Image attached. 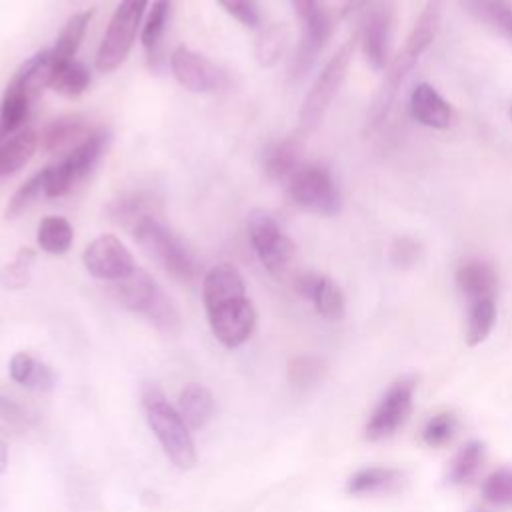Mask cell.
Masks as SVG:
<instances>
[{
	"label": "cell",
	"mask_w": 512,
	"mask_h": 512,
	"mask_svg": "<svg viewBox=\"0 0 512 512\" xmlns=\"http://www.w3.org/2000/svg\"><path fill=\"white\" fill-rule=\"evenodd\" d=\"M202 298L212 334L226 348L244 344L256 326V310L240 270L230 262L212 266L202 280Z\"/></svg>",
	"instance_id": "1"
},
{
	"label": "cell",
	"mask_w": 512,
	"mask_h": 512,
	"mask_svg": "<svg viewBox=\"0 0 512 512\" xmlns=\"http://www.w3.org/2000/svg\"><path fill=\"white\" fill-rule=\"evenodd\" d=\"M446 4H448V0H428L424 4L402 50L388 62V66L384 70L386 74H384V78L370 102V108L366 112V126H364L366 132H374L386 120L402 82L406 80L410 70L416 66L420 56L434 42L438 30H440V22H442Z\"/></svg>",
	"instance_id": "2"
},
{
	"label": "cell",
	"mask_w": 512,
	"mask_h": 512,
	"mask_svg": "<svg viewBox=\"0 0 512 512\" xmlns=\"http://www.w3.org/2000/svg\"><path fill=\"white\" fill-rule=\"evenodd\" d=\"M142 406L146 410L148 426L158 438L166 456L182 470L196 464V446L190 436V428L174 406L168 404L162 390L154 384L142 388Z\"/></svg>",
	"instance_id": "3"
},
{
	"label": "cell",
	"mask_w": 512,
	"mask_h": 512,
	"mask_svg": "<svg viewBox=\"0 0 512 512\" xmlns=\"http://www.w3.org/2000/svg\"><path fill=\"white\" fill-rule=\"evenodd\" d=\"M110 292L124 308L144 316L158 330L166 334L180 330L182 320L176 306L148 272L136 268L130 276L112 282Z\"/></svg>",
	"instance_id": "4"
},
{
	"label": "cell",
	"mask_w": 512,
	"mask_h": 512,
	"mask_svg": "<svg viewBox=\"0 0 512 512\" xmlns=\"http://www.w3.org/2000/svg\"><path fill=\"white\" fill-rule=\"evenodd\" d=\"M132 236L136 244L176 280L190 282L198 276V260L192 250L154 216L142 218L132 228Z\"/></svg>",
	"instance_id": "5"
},
{
	"label": "cell",
	"mask_w": 512,
	"mask_h": 512,
	"mask_svg": "<svg viewBox=\"0 0 512 512\" xmlns=\"http://www.w3.org/2000/svg\"><path fill=\"white\" fill-rule=\"evenodd\" d=\"M358 46V32L348 38L332 56L330 60L326 62V66L322 68V72L316 76L312 88L308 90L302 106H300V114H298V120H300V130L302 132H310L314 130L326 110L330 108L332 100L336 98L340 86L344 84L346 80V74H348V66L352 62V56H354V50Z\"/></svg>",
	"instance_id": "6"
},
{
	"label": "cell",
	"mask_w": 512,
	"mask_h": 512,
	"mask_svg": "<svg viewBox=\"0 0 512 512\" xmlns=\"http://www.w3.org/2000/svg\"><path fill=\"white\" fill-rule=\"evenodd\" d=\"M246 230L260 264L274 278H284L294 262L296 246L280 222L270 212L254 208L248 212Z\"/></svg>",
	"instance_id": "7"
},
{
	"label": "cell",
	"mask_w": 512,
	"mask_h": 512,
	"mask_svg": "<svg viewBox=\"0 0 512 512\" xmlns=\"http://www.w3.org/2000/svg\"><path fill=\"white\" fill-rule=\"evenodd\" d=\"M108 140L110 136L104 128H94L74 150L60 156L56 164L46 166V198H60L70 192L74 184L84 180L106 152Z\"/></svg>",
	"instance_id": "8"
},
{
	"label": "cell",
	"mask_w": 512,
	"mask_h": 512,
	"mask_svg": "<svg viewBox=\"0 0 512 512\" xmlns=\"http://www.w3.org/2000/svg\"><path fill=\"white\" fill-rule=\"evenodd\" d=\"M146 6L148 0H122L116 6L96 52L94 66L98 72H112L126 60L140 30Z\"/></svg>",
	"instance_id": "9"
},
{
	"label": "cell",
	"mask_w": 512,
	"mask_h": 512,
	"mask_svg": "<svg viewBox=\"0 0 512 512\" xmlns=\"http://www.w3.org/2000/svg\"><path fill=\"white\" fill-rule=\"evenodd\" d=\"M288 194L296 206L318 216H336L342 210L340 188L322 164H302L288 182Z\"/></svg>",
	"instance_id": "10"
},
{
	"label": "cell",
	"mask_w": 512,
	"mask_h": 512,
	"mask_svg": "<svg viewBox=\"0 0 512 512\" xmlns=\"http://www.w3.org/2000/svg\"><path fill=\"white\" fill-rule=\"evenodd\" d=\"M170 70L182 88L196 94L214 92L228 86V74L220 66L182 44L170 54Z\"/></svg>",
	"instance_id": "11"
},
{
	"label": "cell",
	"mask_w": 512,
	"mask_h": 512,
	"mask_svg": "<svg viewBox=\"0 0 512 512\" xmlns=\"http://www.w3.org/2000/svg\"><path fill=\"white\" fill-rule=\"evenodd\" d=\"M416 388V380L412 376H404L396 380L378 406L374 408L368 424H366V438L368 440H382L392 436L410 416L412 410V394Z\"/></svg>",
	"instance_id": "12"
},
{
	"label": "cell",
	"mask_w": 512,
	"mask_h": 512,
	"mask_svg": "<svg viewBox=\"0 0 512 512\" xmlns=\"http://www.w3.org/2000/svg\"><path fill=\"white\" fill-rule=\"evenodd\" d=\"M82 264L94 278L108 282L122 280L136 270L130 250L112 234L94 238L82 252Z\"/></svg>",
	"instance_id": "13"
},
{
	"label": "cell",
	"mask_w": 512,
	"mask_h": 512,
	"mask_svg": "<svg viewBox=\"0 0 512 512\" xmlns=\"http://www.w3.org/2000/svg\"><path fill=\"white\" fill-rule=\"evenodd\" d=\"M390 42H392V8L376 6L366 16L362 28L358 30V44L366 64L374 70H386L390 62Z\"/></svg>",
	"instance_id": "14"
},
{
	"label": "cell",
	"mask_w": 512,
	"mask_h": 512,
	"mask_svg": "<svg viewBox=\"0 0 512 512\" xmlns=\"http://www.w3.org/2000/svg\"><path fill=\"white\" fill-rule=\"evenodd\" d=\"M294 290L304 300H310L322 318L334 322L344 316V308H346L344 294L332 278H328L320 272L308 270V272H302L296 276Z\"/></svg>",
	"instance_id": "15"
},
{
	"label": "cell",
	"mask_w": 512,
	"mask_h": 512,
	"mask_svg": "<svg viewBox=\"0 0 512 512\" xmlns=\"http://www.w3.org/2000/svg\"><path fill=\"white\" fill-rule=\"evenodd\" d=\"M408 110H410V116L426 128L448 130L454 124L452 106L428 82H420V84L414 86V90L410 92Z\"/></svg>",
	"instance_id": "16"
},
{
	"label": "cell",
	"mask_w": 512,
	"mask_h": 512,
	"mask_svg": "<svg viewBox=\"0 0 512 512\" xmlns=\"http://www.w3.org/2000/svg\"><path fill=\"white\" fill-rule=\"evenodd\" d=\"M92 130L94 128L88 126V120L82 114L58 116L38 134L40 146L50 154L64 156L84 142Z\"/></svg>",
	"instance_id": "17"
},
{
	"label": "cell",
	"mask_w": 512,
	"mask_h": 512,
	"mask_svg": "<svg viewBox=\"0 0 512 512\" xmlns=\"http://www.w3.org/2000/svg\"><path fill=\"white\" fill-rule=\"evenodd\" d=\"M302 166V140L290 136L278 142H272L262 152V170L264 176L272 182H290L296 170Z\"/></svg>",
	"instance_id": "18"
},
{
	"label": "cell",
	"mask_w": 512,
	"mask_h": 512,
	"mask_svg": "<svg viewBox=\"0 0 512 512\" xmlns=\"http://www.w3.org/2000/svg\"><path fill=\"white\" fill-rule=\"evenodd\" d=\"M330 32H332V20L330 18L302 26V36L298 40L296 52H294L292 62H290V76L294 80L302 78L312 68V64L316 62L318 54L322 52Z\"/></svg>",
	"instance_id": "19"
},
{
	"label": "cell",
	"mask_w": 512,
	"mask_h": 512,
	"mask_svg": "<svg viewBox=\"0 0 512 512\" xmlns=\"http://www.w3.org/2000/svg\"><path fill=\"white\" fill-rule=\"evenodd\" d=\"M456 286L468 304L482 298H494L496 272L488 262L470 260L456 270Z\"/></svg>",
	"instance_id": "20"
},
{
	"label": "cell",
	"mask_w": 512,
	"mask_h": 512,
	"mask_svg": "<svg viewBox=\"0 0 512 512\" xmlns=\"http://www.w3.org/2000/svg\"><path fill=\"white\" fill-rule=\"evenodd\" d=\"M30 102L32 96L22 86H18L14 80L6 84L0 102V142L26 128L30 116Z\"/></svg>",
	"instance_id": "21"
},
{
	"label": "cell",
	"mask_w": 512,
	"mask_h": 512,
	"mask_svg": "<svg viewBox=\"0 0 512 512\" xmlns=\"http://www.w3.org/2000/svg\"><path fill=\"white\" fill-rule=\"evenodd\" d=\"M40 146V136L32 128H22L20 132L4 138L0 142V178L10 176L24 168Z\"/></svg>",
	"instance_id": "22"
},
{
	"label": "cell",
	"mask_w": 512,
	"mask_h": 512,
	"mask_svg": "<svg viewBox=\"0 0 512 512\" xmlns=\"http://www.w3.org/2000/svg\"><path fill=\"white\" fill-rule=\"evenodd\" d=\"M170 10H172V0H154L150 12L146 16V22L142 24L140 40L148 54L150 68H154V70H158L160 62H162V56H160L162 38H164L168 20H170Z\"/></svg>",
	"instance_id": "23"
},
{
	"label": "cell",
	"mask_w": 512,
	"mask_h": 512,
	"mask_svg": "<svg viewBox=\"0 0 512 512\" xmlns=\"http://www.w3.org/2000/svg\"><path fill=\"white\" fill-rule=\"evenodd\" d=\"M178 414L182 416L188 428H204L214 414V398L210 390L196 382L186 384L178 396Z\"/></svg>",
	"instance_id": "24"
},
{
	"label": "cell",
	"mask_w": 512,
	"mask_h": 512,
	"mask_svg": "<svg viewBox=\"0 0 512 512\" xmlns=\"http://www.w3.org/2000/svg\"><path fill=\"white\" fill-rule=\"evenodd\" d=\"M54 66H56V60L52 56V50L48 48V50L36 52L28 60H24V64L14 72L12 80L34 98L38 92L48 88Z\"/></svg>",
	"instance_id": "25"
},
{
	"label": "cell",
	"mask_w": 512,
	"mask_h": 512,
	"mask_svg": "<svg viewBox=\"0 0 512 512\" xmlns=\"http://www.w3.org/2000/svg\"><path fill=\"white\" fill-rule=\"evenodd\" d=\"M94 10H84V12H76L72 14L64 26L60 28L58 36H56V42L54 46L50 48L52 50V56L56 62H66V60H74L82 40H84V34L88 30V24H90V18H92Z\"/></svg>",
	"instance_id": "26"
},
{
	"label": "cell",
	"mask_w": 512,
	"mask_h": 512,
	"mask_svg": "<svg viewBox=\"0 0 512 512\" xmlns=\"http://www.w3.org/2000/svg\"><path fill=\"white\" fill-rule=\"evenodd\" d=\"M400 482H402L400 470L370 466L352 474L348 478L346 490L350 494H378V492H390L398 488Z\"/></svg>",
	"instance_id": "27"
},
{
	"label": "cell",
	"mask_w": 512,
	"mask_h": 512,
	"mask_svg": "<svg viewBox=\"0 0 512 512\" xmlns=\"http://www.w3.org/2000/svg\"><path fill=\"white\" fill-rule=\"evenodd\" d=\"M472 14L494 34L512 46V2L510 0H470Z\"/></svg>",
	"instance_id": "28"
},
{
	"label": "cell",
	"mask_w": 512,
	"mask_h": 512,
	"mask_svg": "<svg viewBox=\"0 0 512 512\" xmlns=\"http://www.w3.org/2000/svg\"><path fill=\"white\" fill-rule=\"evenodd\" d=\"M90 80H92L90 70L82 62L66 60V62H56L48 88H52L54 92L66 98H76L88 90Z\"/></svg>",
	"instance_id": "29"
},
{
	"label": "cell",
	"mask_w": 512,
	"mask_h": 512,
	"mask_svg": "<svg viewBox=\"0 0 512 512\" xmlns=\"http://www.w3.org/2000/svg\"><path fill=\"white\" fill-rule=\"evenodd\" d=\"M72 240H74V230L64 216H44L40 220L38 232H36V242L40 250L60 256L70 250Z\"/></svg>",
	"instance_id": "30"
},
{
	"label": "cell",
	"mask_w": 512,
	"mask_h": 512,
	"mask_svg": "<svg viewBox=\"0 0 512 512\" xmlns=\"http://www.w3.org/2000/svg\"><path fill=\"white\" fill-rule=\"evenodd\" d=\"M496 322V304L494 298H482L470 302L468 318H466V342L470 346L482 344L492 332Z\"/></svg>",
	"instance_id": "31"
},
{
	"label": "cell",
	"mask_w": 512,
	"mask_h": 512,
	"mask_svg": "<svg viewBox=\"0 0 512 512\" xmlns=\"http://www.w3.org/2000/svg\"><path fill=\"white\" fill-rule=\"evenodd\" d=\"M482 462H484V444L480 440L466 442L452 458V464L448 470V480L452 484L470 482L476 476V472L480 470Z\"/></svg>",
	"instance_id": "32"
},
{
	"label": "cell",
	"mask_w": 512,
	"mask_h": 512,
	"mask_svg": "<svg viewBox=\"0 0 512 512\" xmlns=\"http://www.w3.org/2000/svg\"><path fill=\"white\" fill-rule=\"evenodd\" d=\"M150 202L146 196L138 194V192H130V194H124L120 198H116L110 206H108V212H110V218L122 226H130L134 228L142 218L146 216H152L150 212Z\"/></svg>",
	"instance_id": "33"
},
{
	"label": "cell",
	"mask_w": 512,
	"mask_h": 512,
	"mask_svg": "<svg viewBox=\"0 0 512 512\" xmlns=\"http://www.w3.org/2000/svg\"><path fill=\"white\" fill-rule=\"evenodd\" d=\"M44 186H46V168H42L40 172L32 174L8 200L6 208H4V216L6 218H16L20 216L24 210H28L40 196L44 194Z\"/></svg>",
	"instance_id": "34"
},
{
	"label": "cell",
	"mask_w": 512,
	"mask_h": 512,
	"mask_svg": "<svg viewBox=\"0 0 512 512\" xmlns=\"http://www.w3.org/2000/svg\"><path fill=\"white\" fill-rule=\"evenodd\" d=\"M290 40V30L284 24H274L266 28L256 44V58L262 66H272L276 64L282 54L286 52Z\"/></svg>",
	"instance_id": "35"
},
{
	"label": "cell",
	"mask_w": 512,
	"mask_h": 512,
	"mask_svg": "<svg viewBox=\"0 0 512 512\" xmlns=\"http://www.w3.org/2000/svg\"><path fill=\"white\" fill-rule=\"evenodd\" d=\"M326 372V362L316 354L294 356L288 364V380L298 388H308L316 384Z\"/></svg>",
	"instance_id": "36"
},
{
	"label": "cell",
	"mask_w": 512,
	"mask_h": 512,
	"mask_svg": "<svg viewBox=\"0 0 512 512\" xmlns=\"http://www.w3.org/2000/svg\"><path fill=\"white\" fill-rule=\"evenodd\" d=\"M36 252L32 248H22L12 262L0 268V286L6 290H20L30 282V270L34 264Z\"/></svg>",
	"instance_id": "37"
},
{
	"label": "cell",
	"mask_w": 512,
	"mask_h": 512,
	"mask_svg": "<svg viewBox=\"0 0 512 512\" xmlns=\"http://www.w3.org/2000/svg\"><path fill=\"white\" fill-rule=\"evenodd\" d=\"M482 496L496 506H512V468H498L482 482Z\"/></svg>",
	"instance_id": "38"
},
{
	"label": "cell",
	"mask_w": 512,
	"mask_h": 512,
	"mask_svg": "<svg viewBox=\"0 0 512 512\" xmlns=\"http://www.w3.org/2000/svg\"><path fill=\"white\" fill-rule=\"evenodd\" d=\"M456 428H458V420L452 412L434 414L422 428V440L428 446H442L452 440V436L456 434Z\"/></svg>",
	"instance_id": "39"
},
{
	"label": "cell",
	"mask_w": 512,
	"mask_h": 512,
	"mask_svg": "<svg viewBox=\"0 0 512 512\" xmlns=\"http://www.w3.org/2000/svg\"><path fill=\"white\" fill-rule=\"evenodd\" d=\"M390 262L396 268H412L422 260V244L412 236H398L390 244Z\"/></svg>",
	"instance_id": "40"
},
{
	"label": "cell",
	"mask_w": 512,
	"mask_h": 512,
	"mask_svg": "<svg viewBox=\"0 0 512 512\" xmlns=\"http://www.w3.org/2000/svg\"><path fill=\"white\" fill-rule=\"evenodd\" d=\"M218 4L242 26L256 28L260 24V10L256 0H218Z\"/></svg>",
	"instance_id": "41"
},
{
	"label": "cell",
	"mask_w": 512,
	"mask_h": 512,
	"mask_svg": "<svg viewBox=\"0 0 512 512\" xmlns=\"http://www.w3.org/2000/svg\"><path fill=\"white\" fill-rule=\"evenodd\" d=\"M290 4L294 8V14L298 16V20L302 22V26L330 18L326 12L324 0H290Z\"/></svg>",
	"instance_id": "42"
},
{
	"label": "cell",
	"mask_w": 512,
	"mask_h": 512,
	"mask_svg": "<svg viewBox=\"0 0 512 512\" xmlns=\"http://www.w3.org/2000/svg\"><path fill=\"white\" fill-rule=\"evenodd\" d=\"M36 364H38V360H34L26 352L14 354L12 360H10V376H12V380L28 388V384L32 380V374L36 370Z\"/></svg>",
	"instance_id": "43"
},
{
	"label": "cell",
	"mask_w": 512,
	"mask_h": 512,
	"mask_svg": "<svg viewBox=\"0 0 512 512\" xmlns=\"http://www.w3.org/2000/svg\"><path fill=\"white\" fill-rule=\"evenodd\" d=\"M0 420L6 422V424L20 426V424L26 422V412L22 410L20 404H16L14 400L0 394Z\"/></svg>",
	"instance_id": "44"
},
{
	"label": "cell",
	"mask_w": 512,
	"mask_h": 512,
	"mask_svg": "<svg viewBox=\"0 0 512 512\" xmlns=\"http://www.w3.org/2000/svg\"><path fill=\"white\" fill-rule=\"evenodd\" d=\"M372 0H346L344 6H342V16H350L358 10H362L364 6H368Z\"/></svg>",
	"instance_id": "45"
},
{
	"label": "cell",
	"mask_w": 512,
	"mask_h": 512,
	"mask_svg": "<svg viewBox=\"0 0 512 512\" xmlns=\"http://www.w3.org/2000/svg\"><path fill=\"white\" fill-rule=\"evenodd\" d=\"M8 466V446L4 440H0V474L6 470Z\"/></svg>",
	"instance_id": "46"
},
{
	"label": "cell",
	"mask_w": 512,
	"mask_h": 512,
	"mask_svg": "<svg viewBox=\"0 0 512 512\" xmlns=\"http://www.w3.org/2000/svg\"><path fill=\"white\" fill-rule=\"evenodd\" d=\"M508 116H510V120H512V106L508 108Z\"/></svg>",
	"instance_id": "47"
}]
</instances>
